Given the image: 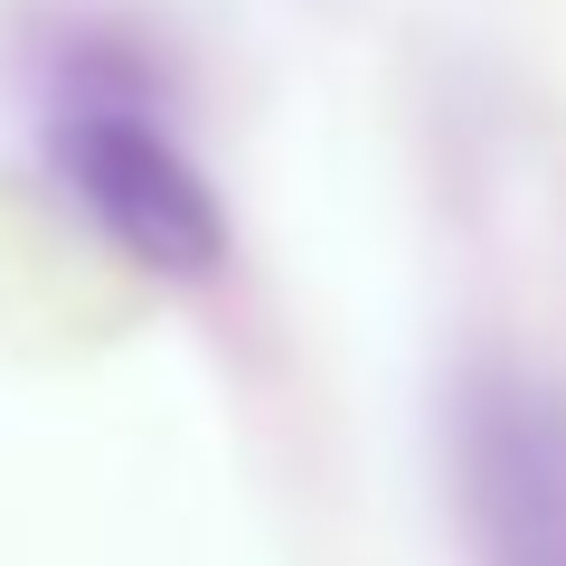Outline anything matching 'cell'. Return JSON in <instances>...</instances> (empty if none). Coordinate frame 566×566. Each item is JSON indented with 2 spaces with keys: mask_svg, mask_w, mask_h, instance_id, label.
I'll list each match as a JSON object with an SVG mask.
<instances>
[{
  "mask_svg": "<svg viewBox=\"0 0 566 566\" xmlns=\"http://www.w3.org/2000/svg\"><path fill=\"white\" fill-rule=\"evenodd\" d=\"M453 472L482 566H566V397L482 378L453 424Z\"/></svg>",
  "mask_w": 566,
  "mask_h": 566,
  "instance_id": "1",
  "label": "cell"
},
{
  "mask_svg": "<svg viewBox=\"0 0 566 566\" xmlns=\"http://www.w3.org/2000/svg\"><path fill=\"white\" fill-rule=\"evenodd\" d=\"M66 180H76V199L95 208L142 264H208L218 255V218H208L199 170H189L151 123L104 114V104L76 114L66 123Z\"/></svg>",
  "mask_w": 566,
  "mask_h": 566,
  "instance_id": "2",
  "label": "cell"
}]
</instances>
